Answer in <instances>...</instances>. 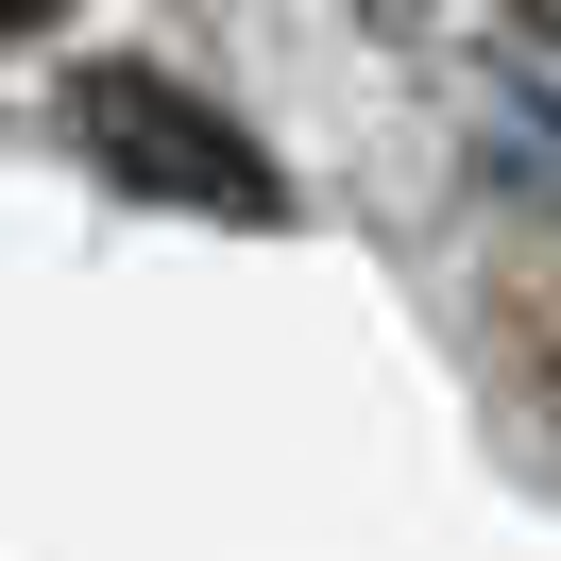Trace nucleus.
Wrapping results in <instances>:
<instances>
[{
	"label": "nucleus",
	"instance_id": "nucleus-4",
	"mask_svg": "<svg viewBox=\"0 0 561 561\" xmlns=\"http://www.w3.org/2000/svg\"><path fill=\"white\" fill-rule=\"evenodd\" d=\"M35 18H51V0H0V35H35Z\"/></svg>",
	"mask_w": 561,
	"mask_h": 561
},
{
	"label": "nucleus",
	"instance_id": "nucleus-3",
	"mask_svg": "<svg viewBox=\"0 0 561 561\" xmlns=\"http://www.w3.org/2000/svg\"><path fill=\"white\" fill-rule=\"evenodd\" d=\"M493 18H511V35H545V51H561V0H493Z\"/></svg>",
	"mask_w": 561,
	"mask_h": 561
},
{
	"label": "nucleus",
	"instance_id": "nucleus-2",
	"mask_svg": "<svg viewBox=\"0 0 561 561\" xmlns=\"http://www.w3.org/2000/svg\"><path fill=\"white\" fill-rule=\"evenodd\" d=\"M459 137H477V171L511 187V205L561 221V85H477V119H459Z\"/></svg>",
	"mask_w": 561,
	"mask_h": 561
},
{
	"label": "nucleus",
	"instance_id": "nucleus-1",
	"mask_svg": "<svg viewBox=\"0 0 561 561\" xmlns=\"http://www.w3.org/2000/svg\"><path fill=\"white\" fill-rule=\"evenodd\" d=\"M69 137H85V171L137 187V205H187V221H289V171L205 103V85H171V69H69Z\"/></svg>",
	"mask_w": 561,
	"mask_h": 561
}]
</instances>
